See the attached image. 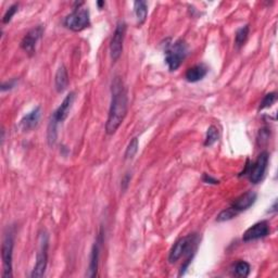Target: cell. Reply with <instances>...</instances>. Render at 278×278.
Wrapping results in <instances>:
<instances>
[{
  "mask_svg": "<svg viewBox=\"0 0 278 278\" xmlns=\"http://www.w3.org/2000/svg\"><path fill=\"white\" fill-rule=\"evenodd\" d=\"M13 236L12 232L6 234L2 246V259H3V277H12V255H13Z\"/></svg>",
  "mask_w": 278,
  "mask_h": 278,
  "instance_id": "obj_8",
  "label": "cell"
},
{
  "mask_svg": "<svg viewBox=\"0 0 278 278\" xmlns=\"http://www.w3.org/2000/svg\"><path fill=\"white\" fill-rule=\"evenodd\" d=\"M208 71H209V69L207 67V65L204 63L193 65L187 70V72L185 74V78L187 80V82H189V83H197L206 76V75L208 74Z\"/></svg>",
  "mask_w": 278,
  "mask_h": 278,
  "instance_id": "obj_15",
  "label": "cell"
},
{
  "mask_svg": "<svg viewBox=\"0 0 278 278\" xmlns=\"http://www.w3.org/2000/svg\"><path fill=\"white\" fill-rule=\"evenodd\" d=\"M127 107H129V99H127L124 83L120 77H115L111 86V103L106 123V132L108 135L114 134L122 124L127 113Z\"/></svg>",
  "mask_w": 278,
  "mask_h": 278,
  "instance_id": "obj_1",
  "label": "cell"
},
{
  "mask_svg": "<svg viewBox=\"0 0 278 278\" xmlns=\"http://www.w3.org/2000/svg\"><path fill=\"white\" fill-rule=\"evenodd\" d=\"M277 99V94L276 93H269L267 94L264 98H263L262 102L260 103V108L259 110H263V109H266V108H269L272 104H274V102L276 101Z\"/></svg>",
  "mask_w": 278,
  "mask_h": 278,
  "instance_id": "obj_24",
  "label": "cell"
},
{
  "mask_svg": "<svg viewBox=\"0 0 278 278\" xmlns=\"http://www.w3.org/2000/svg\"><path fill=\"white\" fill-rule=\"evenodd\" d=\"M101 236H99L98 240L94 244L92 253H90V261L88 266V277H95L97 276V272H98V264H99V255H100V244H101Z\"/></svg>",
  "mask_w": 278,
  "mask_h": 278,
  "instance_id": "obj_14",
  "label": "cell"
},
{
  "mask_svg": "<svg viewBox=\"0 0 278 278\" xmlns=\"http://www.w3.org/2000/svg\"><path fill=\"white\" fill-rule=\"evenodd\" d=\"M44 34V27L38 25L31 29L21 42V48L23 49L28 56H33L36 51V45L42 38Z\"/></svg>",
  "mask_w": 278,
  "mask_h": 278,
  "instance_id": "obj_9",
  "label": "cell"
},
{
  "mask_svg": "<svg viewBox=\"0 0 278 278\" xmlns=\"http://www.w3.org/2000/svg\"><path fill=\"white\" fill-rule=\"evenodd\" d=\"M48 236L47 234H41L39 236V250L37 252L36 264L31 274L32 278L43 277L47 268L48 263Z\"/></svg>",
  "mask_w": 278,
  "mask_h": 278,
  "instance_id": "obj_6",
  "label": "cell"
},
{
  "mask_svg": "<svg viewBox=\"0 0 278 278\" xmlns=\"http://www.w3.org/2000/svg\"><path fill=\"white\" fill-rule=\"evenodd\" d=\"M16 85H17V80H12V81H10V82L4 83L3 86H2V90H3V92H5V90L12 89Z\"/></svg>",
  "mask_w": 278,
  "mask_h": 278,
  "instance_id": "obj_27",
  "label": "cell"
},
{
  "mask_svg": "<svg viewBox=\"0 0 278 278\" xmlns=\"http://www.w3.org/2000/svg\"><path fill=\"white\" fill-rule=\"evenodd\" d=\"M268 159H269L268 152L266 151L261 152L260 155L258 156V159L254 161V163H251V165H247L245 171L240 174V176L248 175L252 184L260 183L263 179V177H264L265 172L267 170Z\"/></svg>",
  "mask_w": 278,
  "mask_h": 278,
  "instance_id": "obj_4",
  "label": "cell"
},
{
  "mask_svg": "<svg viewBox=\"0 0 278 278\" xmlns=\"http://www.w3.org/2000/svg\"><path fill=\"white\" fill-rule=\"evenodd\" d=\"M202 179H204V182L207 183V184H213V185L220 184V180L213 178L210 174H204V177H202Z\"/></svg>",
  "mask_w": 278,
  "mask_h": 278,
  "instance_id": "obj_26",
  "label": "cell"
},
{
  "mask_svg": "<svg viewBox=\"0 0 278 278\" xmlns=\"http://www.w3.org/2000/svg\"><path fill=\"white\" fill-rule=\"evenodd\" d=\"M82 5L83 3L78 4L77 8H74L73 12L64 19V26L73 32H81L90 25L89 11L86 8H81Z\"/></svg>",
  "mask_w": 278,
  "mask_h": 278,
  "instance_id": "obj_5",
  "label": "cell"
},
{
  "mask_svg": "<svg viewBox=\"0 0 278 278\" xmlns=\"http://www.w3.org/2000/svg\"><path fill=\"white\" fill-rule=\"evenodd\" d=\"M138 148H139V142H138V138L135 137L131 140V142L129 144V146H127L126 150H125V154H124V157L125 160H129V159H133V157L136 155L137 151H138Z\"/></svg>",
  "mask_w": 278,
  "mask_h": 278,
  "instance_id": "obj_22",
  "label": "cell"
},
{
  "mask_svg": "<svg viewBox=\"0 0 278 278\" xmlns=\"http://www.w3.org/2000/svg\"><path fill=\"white\" fill-rule=\"evenodd\" d=\"M74 100H75V93L71 92L63 99L62 103L60 104L59 108L54 112L51 118L55 120V121L58 123H62L63 121H65V118L70 114V111L72 109Z\"/></svg>",
  "mask_w": 278,
  "mask_h": 278,
  "instance_id": "obj_11",
  "label": "cell"
},
{
  "mask_svg": "<svg viewBox=\"0 0 278 278\" xmlns=\"http://www.w3.org/2000/svg\"><path fill=\"white\" fill-rule=\"evenodd\" d=\"M219 138H220V130L217 129L215 125H211L209 127L208 132H207L205 146L210 147V146L214 145L215 142L219 140Z\"/></svg>",
  "mask_w": 278,
  "mask_h": 278,
  "instance_id": "obj_18",
  "label": "cell"
},
{
  "mask_svg": "<svg viewBox=\"0 0 278 278\" xmlns=\"http://www.w3.org/2000/svg\"><path fill=\"white\" fill-rule=\"evenodd\" d=\"M269 231H270L269 224L266 221H261L252 225L251 227H249L244 232L243 240L248 243V242H253V240L264 238L269 234Z\"/></svg>",
  "mask_w": 278,
  "mask_h": 278,
  "instance_id": "obj_10",
  "label": "cell"
},
{
  "mask_svg": "<svg viewBox=\"0 0 278 278\" xmlns=\"http://www.w3.org/2000/svg\"><path fill=\"white\" fill-rule=\"evenodd\" d=\"M134 11H135V16H136L137 19V24L140 26L146 22L147 16H148V5L146 2H142V0H139V2H135L134 3Z\"/></svg>",
  "mask_w": 278,
  "mask_h": 278,
  "instance_id": "obj_17",
  "label": "cell"
},
{
  "mask_svg": "<svg viewBox=\"0 0 278 278\" xmlns=\"http://www.w3.org/2000/svg\"><path fill=\"white\" fill-rule=\"evenodd\" d=\"M58 122L55 120L50 118V122L48 125V132H47V140L49 146H54L57 141L58 137Z\"/></svg>",
  "mask_w": 278,
  "mask_h": 278,
  "instance_id": "obj_20",
  "label": "cell"
},
{
  "mask_svg": "<svg viewBox=\"0 0 278 278\" xmlns=\"http://www.w3.org/2000/svg\"><path fill=\"white\" fill-rule=\"evenodd\" d=\"M55 85L58 93H63L69 85V75H67L66 67L62 64L59 66L55 77Z\"/></svg>",
  "mask_w": 278,
  "mask_h": 278,
  "instance_id": "obj_16",
  "label": "cell"
},
{
  "mask_svg": "<svg viewBox=\"0 0 278 278\" xmlns=\"http://www.w3.org/2000/svg\"><path fill=\"white\" fill-rule=\"evenodd\" d=\"M187 51H188L187 45L182 39L170 45L165 50V62L171 71H176L178 69L187 56Z\"/></svg>",
  "mask_w": 278,
  "mask_h": 278,
  "instance_id": "obj_2",
  "label": "cell"
},
{
  "mask_svg": "<svg viewBox=\"0 0 278 278\" xmlns=\"http://www.w3.org/2000/svg\"><path fill=\"white\" fill-rule=\"evenodd\" d=\"M251 266L246 261H239L234 266V274L237 277H248L250 274Z\"/></svg>",
  "mask_w": 278,
  "mask_h": 278,
  "instance_id": "obj_19",
  "label": "cell"
},
{
  "mask_svg": "<svg viewBox=\"0 0 278 278\" xmlns=\"http://www.w3.org/2000/svg\"><path fill=\"white\" fill-rule=\"evenodd\" d=\"M18 7H19V6H18L17 4H14V5H12V6L10 7V8H9L8 10L6 11L5 16H4V18H3V22H4L5 24L9 23V22L11 21V19L13 18L14 14H16L17 11H18Z\"/></svg>",
  "mask_w": 278,
  "mask_h": 278,
  "instance_id": "obj_25",
  "label": "cell"
},
{
  "mask_svg": "<svg viewBox=\"0 0 278 278\" xmlns=\"http://www.w3.org/2000/svg\"><path fill=\"white\" fill-rule=\"evenodd\" d=\"M255 201H257V193L253 191H247L232 202L230 208L234 210L237 214H239L240 212L246 211V210L251 208Z\"/></svg>",
  "mask_w": 278,
  "mask_h": 278,
  "instance_id": "obj_12",
  "label": "cell"
},
{
  "mask_svg": "<svg viewBox=\"0 0 278 278\" xmlns=\"http://www.w3.org/2000/svg\"><path fill=\"white\" fill-rule=\"evenodd\" d=\"M248 35H249V25H245L243 27H240L236 32L235 44L238 48L244 46V44L248 38Z\"/></svg>",
  "mask_w": 278,
  "mask_h": 278,
  "instance_id": "obj_21",
  "label": "cell"
},
{
  "mask_svg": "<svg viewBox=\"0 0 278 278\" xmlns=\"http://www.w3.org/2000/svg\"><path fill=\"white\" fill-rule=\"evenodd\" d=\"M126 24L124 21H120L116 24V27L114 29L113 36L111 38L110 43V54L111 58L113 61H117L118 58L121 57L123 52V44L125 39L126 34Z\"/></svg>",
  "mask_w": 278,
  "mask_h": 278,
  "instance_id": "obj_7",
  "label": "cell"
},
{
  "mask_svg": "<svg viewBox=\"0 0 278 278\" xmlns=\"http://www.w3.org/2000/svg\"><path fill=\"white\" fill-rule=\"evenodd\" d=\"M42 115V109L41 107H36L31 112H28L26 115L22 117L20 121V129L23 132H31L35 127L38 125L39 120Z\"/></svg>",
  "mask_w": 278,
  "mask_h": 278,
  "instance_id": "obj_13",
  "label": "cell"
},
{
  "mask_svg": "<svg viewBox=\"0 0 278 278\" xmlns=\"http://www.w3.org/2000/svg\"><path fill=\"white\" fill-rule=\"evenodd\" d=\"M98 6H99V8H101L102 6H104V3H103V2H99V3H98Z\"/></svg>",
  "mask_w": 278,
  "mask_h": 278,
  "instance_id": "obj_28",
  "label": "cell"
},
{
  "mask_svg": "<svg viewBox=\"0 0 278 278\" xmlns=\"http://www.w3.org/2000/svg\"><path fill=\"white\" fill-rule=\"evenodd\" d=\"M197 249V236L192 234L182 237L172 247L169 254V262L171 264L177 262L187 252H194Z\"/></svg>",
  "mask_w": 278,
  "mask_h": 278,
  "instance_id": "obj_3",
  "label": "cell"
},
{
  "mask_svg": "<svg viewBox=\"0 0 278 278\" xmlns=\"http://www.w3.org/2000/svg\"><path fill=\"white\" fill-rule=\"evenodd\" d=\"M238 214L232 210L231 208H228L226 210H224V211H222L219 215H217L216 217V221L217 222H226V221H229V220H232L234 217H236Z\"/></svg>",
  "mask_w": 278,
  "mask_h": 278,
  "instance_id": "obj_23",
  "label": "cell"
}]
</instances>
